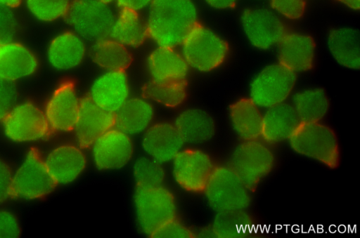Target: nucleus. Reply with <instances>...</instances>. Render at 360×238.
<instances>
[{"mask_svg": "<svg viewBox=\"0 0 360 238\" xmlns=\"http://www.w3.org/2000/svg\"><path fill=\"white\" fill-rule=\"evenodd\" d=\"M300 121L291 104H281L266 109L262 114L261 136L269 143L289 140Z\"/></svg>", "mask_w": 360, "mask_h": 238, "instance_id": "obj_25", "label": "nucleus"}, {"mask_svg": "<svg viewBox=\"0 0 360 238\" xmlns=\"http://www.w3.org/2000/svg\"><path fill=\"white\" fill-rule=\"evenodd\" d=\"M12 178L10 167L0 158V203L12 194Z\"/></svg>", "mask_w": 360, "mask_h": 238, "instance_id": "obj_40", "label": "nucleus"}, {"mask_svg": "<svg viewBox=\"0 0 360 238\" xmlns=\"http://www.w3.org/2000/svg\"><path fill=\"white\" fill-rule=\"evenodd\" d=\"M179 50L190 69L210 72L220 67L229 53L226 40L210 27L197 23L187 33Z\"/></svg>", "mask_w": 360, "mask_h": 238, "instance_id": "obj_2", "label": "nucleus"}, {"mask_svg": "<svg viewBox=\"0 0 360 238\" xmlns=\"http://www.w3.org/2000/svg\"><path fill=\"white\" fill-rule=\"evenodd\" d=\"M229 115L231 126L240 139L253 140L261 136L262 114L249 98L233 103Z\"/></svg>", "mask_w": 360, "mask_h": 238, "instance_id": "obj_28", "label": "nucleus"}, {"mask_svg": "<svg viewBox=\"0 0 360 238\" xmlns=\"http://www.w3.org/2000/svg\"><path fill=\"white\" fill-rule=\"evenodd\" d=\"M153 0H116L115 3L121 9H128L137 12L146 11Z\"/></svg>", "mask_w": 360, "mask_h": 238, "instance_id": "obj_41", "label": "nucleus"}, {"mask_svg": "<svg viewBox=\"0 0 360 238\" xmlns=\"http://www.w3.org/2000/svg\"><path fill=\"white\" fill-rule=\"evenodd\" d=\"M184 141L174 124H153L143 133L141 147L146 155L162 164L172 161L182 150Z\"/></svg>", "mask_w": 360, "mask_h": 238, "instance_id": "obj_20", "label": "nucleus"}, {"mask_svg": "<svg viewBox=\"0 0 360 238\" xmlns=\"http://www.w3.org/2000/svg\"><path fill=\"white\" fill-rule=\"evenodd\" d=\"M270 8L281 19L296 20L306 9L305 0H269Z\"/></svg>", "mask_w": 360, "mask_h": 238, "instance_id": "obj_35", "label": "nucleus"}, {"mask_svg": "<svg viewBox=\"0 0 360 238\" xmlns=\"http://www.w3.org/2000/svg\"><path fill=\"white\" fill-rule=\"evenodd\" d=\"M114 126V114L98 107L88 97L82 99L72 130L80 146H90L98 136Z\"/></svg>", "mask_w": 360, "mask_h": 238, "instance_id": "obj_23", "label": "nucleus"}, {"mask_svg": "<svg viewBox=\"0 0 360 238\" xmlns=\"http://www.w3.org/2000/svg\"><path fill=\"white\" fill-rule=\"evenodd\" d=\"M343 6L352 11H358L360 8V0H337Z\"/></svg>", "mask_w": 360, "mask_h": 238, "instance_id": "obj_43", "label": "nucleus"}, {"mask_svg": "<svg viewBox=\"0 0 360 238\" xmlns=\"http://www.w3.org/2000/svg\"><path fill=\"white\" fill-rule=\"evenodd\" d=\"M296 84V74L279 62L263 66L253 76L249 98L259 108L267 109L285 103Z\"/></svg>", "mask_w": 360, "mask_h": 238, "instance_id": "obj_4", "label": "nucleus"}, {"mask_svg": "<svg viewBox=\"0 0 360 238\" xmlns=\"http://www.w3.org/2000/svg\"><path fill=\"white\" fill-rule=\"evenodd\" d=\"M172 161L174 180L190 192L203 190L214 168L210 156L198 149H182Z\"/></svg>", "mask_w": 360, "mask_h": 238, "instance_id": "obj_13", "label": "nucleus"}, {"mask_svg": "<svg viewBox=\"0 0 360 238\" xmlns=\"http://www.w3.org/2000/svg\"><path fill=\"white\" fill-rule=\"evenodd\" d=\"M90 146L93 162L102 171L124 167L134 152L131 136L115 126L98 136Z\"/></svg>", "mask_w": 360, "mask_h": 238, "instance_id": "obj_12", "label": "nucleus"}, {"mask_svg": "<svg viewBox=\"0 0 360 238\" xmlns=\"http://www.w3.org/2000/svg\"><path fill=\"white\" fill-rule=\"evenodd\" d=\"M291 105L300 122L311 123L321 122L328 114L330 103L323 88L308 87L294 93Z\"/></svg>", "mask_w": 360, "mask_h": 238, "instance_id": "obj_29", "label": "nucleus"}, {"mask_svg": "<svg viewBox=\"0 0 360 238\" xmlns=\"http://www.w3.org/2000/svg\"><path fill=\"white\" fill-rule=\"evenodd\" d=\"M274 162V154L266 144L257 140H245L233 150L229 167L250 190L269 174Z\"/></svg>", "mask_w": 360, "mask_h": 238, "instance_id": "obj_9", "label": "nucleus"}, {"mask_svg": "<svg viewBox=\"0 0 360 238\" xmlns=\"http://www.w3.org/2000/svg\"><path fill=\"white\" fill-rule=\"evenodd\" d=\"M174 126L184 143L200 144L214 135L216 125L212 116L200 108H188L176 117Z\"/></svg>", "mask_w": 360, "mask_h": 238, "instance_id": "obj_26", "label": "nucleus"}, {"mask_svg": "<svg viewBox=\"0 0 360 238\" xmlns=\"http://www.w3.org/2000/svg\"><path fill=\"white\" fill-rule=\"evenodd\" d=\"M115 13L100 0H72L65 19L70 29L91 43L108 37Z\"/></svg>", "mask_w": 360, "mask_h": 238, "instance_id": "obj_5", "label": "nucleus"}, {"mask_svg": "<svg viewBox=\"0 0 360 238\" xmlns=\"http://www.w3.org/2000/svg\"><path fill=\"white\" fill-rule=\"evenodd\" d=\"M150 81H185L190 68L177 48L156 46L146 59Z\"/></svg>", "mask_w": 360, "mask_h": 238, "instance_id": "obj_22", "label": "nucleus"}, {"mask_svg": "<svg viewBox=\"0 0 360 238\" xmlns=\"http://www.w3.org/2000/svg\"><path fill=\"white\" fill-rule=\"evenodd\" d=\"M145 96L152 103L167 107H176L184 103L186 96L185 81H150L144 89Z\"/></svg>", "mask_w": 360, "mask_h": 238, "instance_id": "obj_32", "label": "nucleus"}, {"mask_svg": "<svg viewBox=\"0 0 360 238\" xmlns=\"http://www.w3.org/2000/svg\"><path fill=\"white\" fill-rule=\"evenodd\" d=\"M20 234V225L15 216L6 210H0V238H17Z\"/></svg>", "mask_w": 360, "mask_h": 238, "instance_id": "obj_38", "label": "nucleus"}, {"mask_svg": "<svg viewBox=\"0 0 360 238\" xmlns=\"http://www.w3.org/2000/svg\"><path fill=\"white\" fill-rule=\"evenodd\" d=\"M191 236L190 230L174 219L165 224L152 235L156 238H189Z\"/></svg>", "mask_w": 360, "mask_h": 238, "instance_id": "obj_39", "label": "nucleus"}, {"mask_svg": "<svg viewBox=\"0 0 360 238\" xmlns=\"http://www.w3.org/2000/svg\"><path fill=\"white\" fill-rule=\"evenodd\" d=\"M55 185L44 159L30 150L13 173L12 195L25 200L37 199L50 193Z\"/></svg>", "mask_w": 360, "mask_h": 238, "instance_id": "obj_11", "label": "nucleus"}, {"mask_svg": "<svg viewBox=\"0 0 360 238\" xmlns=\"http://www.w3.org/2000/svg\"><path fill=\"white\" fill-rule=\"evenodd\" d=\"M55 184L67 185L77 180L84 172L86 159L82 149L63 144L52 149L44 159Z\"/></svg>", "mask_w": 360, "mask_h": 238, "instance_id": "obj_19", "label": "nucleus"}, {"mask_svg": "<svg viewBox=\"0 0 360 238\" xmlns=\"http://www.w3.org/2000/svg\"><path fill=\"white\" fill-rule=\"evenodd\" d=\"M136 218L140 230L152 236L174 219L176 203L172 193L162 185L138 187L134 197Z\"/></svg>", "mask_w": 360, "mask_h": 238, "instance_id": "obj_6", "label": "nucleus"}, {"mask_svg": "<svg viewBox=\"0 0 360 238\" xmlns=\"http://www.w3.org/2000/svg\"><path fill=\"white\" fill-rule=\"evenodd\" d=\"M88 98L115 114L130 98V84L125 70H103L93 80Z\"/></svg>", "mask_w": 360, "mask_h": 238, "instance_id": "obj_15", "label": "nucleus"}, {"mask_svg": "<svg viewBox=\"0 0 360 238\" xmlns=\"http://www.w3.org/2000/svg\"><path fill=\"white\" fill-rule=\"evenodd\" d=\"M108 37L129 49L139 47L148 38L145 18L139 12L120 8Z\"/></svg>", "mask_w": 360, "mask_h": 238, "instance_id": "obj_27", "label": "nucleus"}, {"mask_svg": "<svg viewBox=\"0 0 360 238\" xmlns=\"http://www.w3.org/2000/svg\"><path fill=\"white\" fill-rule=\"evenodd\" d=\"M107 4H112V3H115L116 0H100Z\"/></svg>", "mask_w": 360, "mask_h": 238, "instance_id": "obj_45", "label": "nucleus"}, {"mask_svg": "<svg viewBox=\"0 0 360 238\" xmlns=\"http://www.w3.org/2000/svg\"><path fill=\"white\" fill-rule=\"evenodd\" d=\"M198 20L193 0H153L146 10L148 37L156 46L177 48Z\"/></svg>", "mask_w": 360, "mask_h": 238, "instance_id": "obj_1", "label": "nucleus"}, {"mask_svg": "<svg viewBox=\"0 0 360 238\" xmlns=\"http://www.w3.org/2000/svg\"><path fill=\"white\" fill-rule=\"evenodd\" d=\"M326 46L332 60L349 70L360 68V34L357 29L348 25L332 27L326 37Z\"/></svg>", "mask_w": 360, "mask_h": 238, "instance_id": "obj_21", "label": "nucleus"}, {"mask_svg": "<svg viewBox=\"0 0 360 238\" xmlns=\"http://www.w3.org/2000/svg\"><path fill=\"white\" fill-rule=\"evenodd\" d=\"M244 38L253 48L266 51L277 47L287 32L283 19L271 8L252 6L244 9L239 18Z\"/></svg>", "mask_w": 360, "mask_h": 238, "instance_id": "obj_8", "label": "nucleus"}, {"mask_svg": "<svg viewBox=\"0 0 360 238\" xmlns=\"http://www.w3.org/2000/svg\"><path fill=\"white\" fill-rule=\"evenodd\" d=\"M72 0H23L25 8L35 20L43 23L65 18Z\"/></svg>", "mask_w": 360, "mask_h": 238, "instance_id": "obj_33", "label": "nucleus"}, {"mask_svg": "<svg viewBox=\"0 0 360 238\" xmlns=\"http://www.w3.org/2000/svg\"><path fill=\"white\" fill-rule=\"evenodd\" d=\"M203 190L217 212L245 211L250 204L249 188L229 166L214 168Z\"/></svg>", "mask_w": 360, "mask_h": 238, "instance_id": "obj_7", "label": "nucleus"}, {"mask_svg": "<svg viewBox=\"0 0 360 238\" xmlns=\"http://www.w3.org/2000/svg\"><path fill=\"white\" fill-rule=\"evenodd\" d=\"M22 2L23 0H0V6L14 9Z\"/></svg>", "mask_w": 360, "mask_h": 238, "instance_id": "obj_44", "label": "nucleus"}, {"mask_svg": "<svg viewBox=\"0 0 360 238\" xmlns=\"http://www.w3.org/2000/svg\"><path fill=\"white\" fill-rule=\"evenodd\" d=\"M89 53L93 62L103 70H125L131 62L130 49L109 37L93 42Z\"/></svg>", "mask_w": 360, "mask_h": 238, "instance_id": "obj_30", "label": "nucleus"}, {"mask_svg": "<svg viewBox=\"0 0 360 238\" xmlns=\"http://www.w3.org/2000/svg\"><path fill=\"white\" fill-rule=\"evenodd\" d=\"M252 218L245 211L218 212L214 217L212 230L214 237H238L240 231L245 235V231L250 229L245 225L254 226Z\"/></svg>", "mask_w": 360, "mask_h": 238, "instance_id": "obj_31", "label": "nucleus"}, {"mask_svg": "<svg viewBox=\"0 0 360 238\" xmlns=\"http://www.w3.org/2000/svg\"><path fill=\"white\" fill-rule=\"evenodd\" d=\"M132 171L138 187L160 186L165 179V171L162 164L148 156L136 159Z\"/></svg>", "mask_w": 360, "mask_h": 238, "instance_id": "obj_34", "label": "nucleus"}, {"mask_svg": "<svg viewBox=\"0 0 360 238\" xmlns=\"http://www.w3.org/2000/svg\"><path fill=\"white\" fill-rule=\"evenodd\" d=\"M18 20L14 9L0 6V43L15 39Z\"/></svg>", "mask_w": 360, "mask_h": 238, "instance_id": "obj_36", "label": "nucleus"}, {"mask_svg": "<svg viewBox=\"0 0 360 238\" xmlns=\"http://www.w3.org/2000/svg\"><path fill=\"white\" fill-rule=\"evenodd\" d=\"M1 123L5 136L17 143L37 142L50 130L44 110L30 101L17 103Z\"/></svg>", "mask_w": 360, "mask_h": 238, "instance_id": "obj_10", "label": "nucleus"}, {"mask_svg": "<svg viewBox=\"0 0 360 238\" xmlns=\"http://www.w3.org/2000/svg\"><path fill=\"white\" fill-rule=\"evenodd\" d=\"M211 8L217 11H228L236 6L238 0H203Z\"/></svg>", "mask_w": 360, "mask_h": 238, "instance_id": "obj_42", "label": "nucleus"}, {"mask_svg": "<svg viewBox=\"0 0 360 238\" xmlns=\"http://www.w3.org/2000/svg\"><path fill=\"white\" fill-rule=\"evenodd\" d=\"M154 117L155 109L149 99L130 97L115 114V127L130 136L143 134L153 124Z\"/></svg>", "mask_w": 360, "mask_h": 238, "instance_id": "obj_24", "label": "nucleus"}, {"mask_svg": "<svg viewBox=\"0 0 360 238\" xmlns=\"http://www.w3.org/2000/svg\"><path fill=\"white\" fill-rule=\"evenodd\" d=\"M81 100L72 82L65 81L58 86L43 110L50 130L58 132L72 131Z\"/></svg>", "mask_w": 360, "mask_h": 238, "instance_id": "obj_14", "label": "nucleus"}, {"mask_svg": "<svg viewBox=\"0 0 360 238\" xmlns=\"http://www.w3.org/2000/svg\"><path fill=\"white\" fill-rule=\"evenodd\" d=\"M36 54L15 39L0 43V79L15 83L32 76L37 70Z\"/></svg>", "mask_w": 360, "mask_h": 238, "instance_id": "obj_18", "label": "nucleus"}, {"mask_svg": "<svg viewBox=\"0 0 360 238\" xmlns=\"http://www.w3.org/2000/svg\"><path fill=\"white\" fill-rule=\"evenodd\" d=\"M276 48L278 62L295 74L307 72L314 65L316 45L307 33L286 32Z\"/></svg>", "mask_w": 360, "mask_h": 238, "instance_id": "obj_17", "label": "nucleus"}, {"mask_svg": "<svg viewBox=\"0 0 360 238\" xmlns=\"http://www.w3.org/2000/svg\"><path fill=\"white\" fill-rule=\"evenodd\" d=\"M86 42L71 29L58 33L50 40L46 49L48 64L59 72L77 68L88 54Z\"/></svg>", "mask_w": 360, "mask_h": 238, "instance_id": "obj_16", "label": "nucleus"}, {"mask_svg": "<svg viewBox=\"0 0 360 238\" xmlns=\"http://www.w3.org/2000/svg\"><path fill=\"white\" fill-rule=\"evenodd\" d=\"M289 142L291 148L303 157L331 168L339 164L340 154L336 134L321 122H300Z\"/></svg>", "mask_w": 360, "mask_h": 238, "instance_id": "obj_3", "label": "nucleus"}, {"mask_svg": "<svg viewBox=\"0 0 360 238\" xmlns=\"http://www.w3.org/2000/svg\"><path fill=\"white\" fill-rule=\"evenodd\" d=\"M17 103L15 84L0 79V122H2Z\"/></svg>", "mask_w": 360, "mask_h": 238, "instance_id": "obj_37", "label": "nucleus"}]
</instances>
